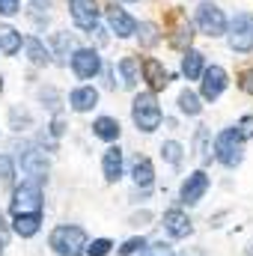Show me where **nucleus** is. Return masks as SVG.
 Segmentation results:
<instances>
[{
  "instance_id": "nucleus-1",
  "label": "nucleus",
  "mask_w": 253,
  "mask_h": 256,
  "mask_svg": "<svg viewBox=\"0 0 253 256\" xmlns=\"http://www.w3.org/2000/svg\"><path fill=\"white\" fill-rule=\"evenodd\" d=\"M86 244H90V236L78 224H60L48 236V248L57 256H86Z\"/></svg>"
},
{
  "instance_id": "nucleus-2",
  "label": "nucleus",
  "mask_w": 253,
  "mask_h": 256,
  "mask_svg": "<svg viewBox=\"0 0 253 256\" xmlns=\"http://www.w3.org/2000/svg\"><path fill=\"white\" fill-rule=\"evenodd\" d=\"M131 122H134L137 131H143V134H152V131L161 128L164 110H161L155 92L146 90V92H137V96H134V102H131Z\"/></svg>"
},
{
  "instance_id": "nucleus-3",
  "label": "nucleus",
  "mask_w": 253,
  "mask_h": 256,
  "mask_svg": "<svg viewBox=\"0 0 253 256\" xmlns=\"http://www.w3.org/2000/svg\"><path fill=\"white\" fill-rule=\"evenodd\" d=\"M212 155L218 164H224L226 170H236L244 161V140L236 134V128H224L214 134L212 140Z\"/></svg>"
},
{
  "instance_id": "nucleus-4",
  "label": "nucleus",
  "mask_w": 253,
  "mask_h": 256,
  "mask_svg": "<svg viewBox=\"0 0 253 256\" xmlns=\"http://www.w3.org/2000/svg\"><path fill=\"white\" fill-rule=\"evenodd\" d=\"M226 24H230V18L224 15V9H220L218 3L202 0V3L196 6V27H200L202 36L220 39V36H226Z\"/></svg>"
},
{
  "instance_id": "nucleus-5",
  "label": "nucleus",
  "mask_w": 253,
  "mask_h": 256,
  "mask_svg": "<svg viewBox=\"0 0 253 256\" xmlns=\"http://www.w3.org/2000/svg\"><path fill=\"white\" fill-rule=\"evenodd\" d=\"M226 42L236 54H253V15L236 12V18L226 24Z\"/></svg>"
},
{
  "instance_id": "nucleus-6",
  "label": "nucleus",
  "mask_w": 253,
  "mask_h": 256,
  "mask_svg": "<svg viewBox=\"0 0 253 256\" xmlns=\"http://www.w3.org/2000/svg\"><path fill=\"white\" fill-rule=\"evenodd\" d=\"M42 202H45V194H42V182L36 179H24L15 191H12V214H21V212H42Z\"/></svg>"
},
{
  "instance_id": "nucleus-7",
  "label": "nucleus",
  "mask_w": 253,
  "mask_h": 256,
  "mask_svg": "<svg viewBox=\"0 0 253 256\" xmlns=\"http://www.w3.org/2000/svg\"><path fill=\"white\" fill-rule=\"evenodd\" d=\"M226 86H230V74L224 66L212 63L202 68V74H200V98L202 102H218L226 92Z\"/></svg>"
},
{
  "instance_id": "nucleus-8",
  "label": "nucleus",
  "mask_w": 253,
  "mask_h": 256,
  "mask_svg": "<svg viewBox=\"0 0 253 256\" xmlns=\"http://www.w3.org/2000/svg\"><path fill=\"white\" fill-rule=\"evenodd\" d=\"M212 188V176L206 173V170H194L185 176V182H182V188H179V202L182 206H200L202 202V196L208 194Z\"/></svg>"
},
{
  "instance_id": "nucleus-9",
  "label": "nucleus",
  "mask_w": 253,
  "mask_h": 256,
  "mask_svg": "<svg viewBox=\"0 0 253 256\" xmlns=\"http://www.w3.org/2000/svg\"><path fill=\"white\" fill-rule=\"evenodd\" d=\"M68 15H72L74 27L84 30V33H92L102 21L98 0H68Z\"/></svg>"
},
{
  "instance_id": "nucleus-10",
  "label": "nucleus",
  "mask_w": 253,
  "mask_h": 256,
  "mask_svg": "<svg viewBox=\"0 0 253 256\" xmlns=\"http://www.w3.org/2000/svg\"><path fill=\"white\" fill-rule=\"evenodd\" d=\"M18 164H21V173H27L36 182H42L48 176V170H51V158L39 146H24L21 155H18Z\"/></svg>"
},
{
  "instance_id": "nucleus-11",
  "label": "nucleus",
  "mask_w": 253,
  "mask_h": 256,
  "mask_svg": "<svg viewBox=\"0 0 253 256\" xmlns=\"http://www.w3.org/2000/svg\"><path fill=\"white\" fill-rule=\"evenodd\" d=\"M68 66H72V72H74V78H80V80H92L98 72H102V57H98V51L96 48H74L72 51V57H68Z\"/></svg>"
},
{
  "instance_id": "nucleus-12",
  "label": "nucleus",
  "mask_w": 253,
  "mask_h": 256,
  "mask_svg": "<svg viewBox=\"0 0 253 256\" xmlns=\"http://www.w3.org/2000/svg\"><path fill=\"white\" fill-rule=\"evenodd\" d=\"M104 18H108V27H110V33H114L116 39H131L134 30H137V21L128 15L116 0L104 6Z\"/></svg>"
},
{
  "instance_id": "nucleus-13",
  "label": "nucleus",
  "mask_w": 253,
  "mask_h": 256,
  "mask_svg": "<svg viewBox=\"0 0 253 256\" xmlns=\"http://www.w3.org/2000/svg\"><path fill=\"white\" fill-rule=\"evenodd\" d=\"M140 78L149 84V92L167 90V84H170V72L164 68V63H161V60H155V57L140 60Z\"/></svg>"
},
{
  "instance_id": "nucleus-14",
  "label": "nucleus",
  "mask_w": 253,
  "mask_h": 256,
  "mask_svg": "<svg viewBox=\"0 0 253 256\" xmlns=\"http://www.w3.org/2000/svg\"><path fill=\"white\" fill-rule=\"evenodd\" d=\"M161 226H164V232L170 238H188L194 232V224H190L188 212H182V208H167L164 218H161Z\"/></svg>"
},
{
  "instance_id": "nucleus-15",
  "label": "nucleus",
  "mask_w": 253,
  "mask_h": 256,
  "mask_svg": "<svg viewBox=\"0 0 253 256\" xmlns=\"http://www.w3.org/2000/svg\"><path fill=\"white\" fill-rule=\"evenodd\" d=\"M96 104H98V90L92 84H80L68 92V108L74 114H90Z\"/></svg>"
},
{
  "instance_id": "nucleus-16",
  "label": "nucleus",
  "mask_w": 253,
  "mask_h": 256,
  "mask_svg": "<svg viewBox=\"0 0 253 256\" xmlns=\"http://www.w3.org/2000/svg\"><path fill=\"white\" fill-rule=\"evenodd\" d=\"M122 170H126V161H122V149H120V143H116V146H108L104 155H102V173H104V182H108V185L120 182V179H122Z\"/></svg>"
},
{
  "instance_id": "nucleus-17",
  "label": "nucleus",
  "mask_w": 253,
  "mask_h": 256,
  "mask_svg": "<svg viewBox=\"0 0 253 256\" xmlns=\"http://www.w3.org/2000/svg\"><path fill=\"white\" fill-rule=\"evenodd\" d=\"M131 182H134V191H152L155 185V167L146 155H137L131 161Z\"/></svg>"
},
{
  "instance_id": "nucleus-18",
  "label": "nucleus",
  "mask_w": 253,
  "mask_h": 256,
  "mask_svg": "<svg viewBox=\"0 0 253 256\" xmlns=\"http://www.w3.org/2000/svg\"><path fill=\"white\" fill-rule=\"evenodd\" d=\"M42 226V212H21V214H12V232L21 236V238H33Z\"/></svg>"
},
{
  "instance_id": "nucleus-19",
  "label": "nucleus",
  "mask_w": 253,
  "mask_h": 256,
  "mask_svg": "<svg viewBox=\"0 0 253 256\" xmlns=\"http://www.w3.org/2000/svg\"><path fill=\"white\" fill-rule=\"evenodd\" d=\"M21 48H24L21 30H15L12 24H0V54L3 57H15Z\"/></svg>"
},
{
  "instance_id": "nucleus-20",
  "label": "nucleus",
  "mask_w": 253,
  "mask_h": 256,
  "mask_svg": "<svg viewBox=\"0 0 253 256\" xmlns=\"http://www.w3.org/2000/svg\"><path fill=\"white\" fill-rule=\"evenodd\" d=\"M116 74L122 80V90H134L140 84V57H122L116 63Z\"/></svg>"
},
{
  "instance_id": "nucleus-21",
  "label": "nucleus",
  "mask_w": 253,
  "mask_h": 256,
  "mask_svg": "<svg viewBox=\"0 0 253 256\" xmlns=\"http://www.w3.org/2000/svg\"><path fill=\"white\" fill-rule=\"evenodd\" d=\"M120 120L116 116H98V120H92V137H98V140H104V143H116L120 140Z\"/></svg>"
},
{
  "instance_id": "nucleus-22",
  "label": "nucleus",
  "mask_w": 253,
  "mask_h": 256,
  "mask_svg": "<svg viewBox=\"0 0 253 256\" xmlns=\"http://www.w3.org/2000/svg\"><path fill=\"white\" fill-rule=\"evenodd\" d=\"M202 68H206V54H200V51H182V74L188 78V80H200V74H202Z\"/></svg>"
},
{
  "instance_id": "nucleus-23",
  "label": "nucleus",
  "mask_w": 253,
  "mask_h": 256,
  "mask_svg": "<svg viewBox=\"0 0 253 256\" xmlns=\"http://www.w3.org/2000/svg\"><path fill=\"white\" fill-rule=\"evenodd\" d=\"M24 48H27V60H30L33 66H39V68L51 66V51L45 48V42H42V39L30 36V39H24Z\"/></svg>"
},
{
  "instance_id": "nucleus-24",
  "label": "nucleus",
  "mask_w": 253,
  "mask_h": 256,
  "mask_svg": "<svg viewBox=\"0 0 253 256\" xmlns=\"http://www.w3.org/2000/svg\"><path fill=\"white\" fill-rule=\"evenodd\" d=\"M176 104H179V114H182V116H200V114H202V98H200V92H194L188 86L179 92Z\"/></svg>"
},
{
  "instance_id": "nucleus-25",
  "label": "nucleus",
  "mask_w": 253,
  "mask_h": 256,
  "mask_svg": "<svg viewBox=\"0 0 253 256\" xmlns=\"http://www.w3.org/2000/svg\"><path fill=\"white\" fill-rule=\"evenodd\" d=\"M134 36H137L140 48H155V45L161 42V27H158L155 21H140L137 30H134Z\"/></svg>"
},
{
  "instance_id": "nucleus-26",
  "label": "nucleus",
  "mask_w": 253,
  "mask_h": 256,
  "mask_svg": "<svg viewBox=\"0 0 253 256\" xmlns=\"http://www.w3.org/2000/svg\"><path fill=\"white\" fill-rule=\"evenodd\" d=\"M9 128L18 131V134H21V131H30V128H33V114H30L24 104H12V108H9Z\"/></svg>"
},
{
  "instance_id": "nucleus-27",
  "label": "nucleus",
  "mask_w": 253,
  "mask_h": 256,
  "mask_svg": "<svg viewBox=\"0 0 253 256\" xmlns=\"http://www.w3.org/2000/svg\"><path fill=\"white\" fill-rule=\"evenodd\" d=\"M161 158H164V164H170V167H182L185 146H182L179 140H164V143H161Z\"/></svg>"
},
{
  "instance_id": "nucleus-28",
  "label": "nucleus",
  "mask_w": 253,
  "mask_h": 256,
  "mask_svg": "<svg viewBox=\"0 0 253 256\" xmlns=\"http://www.w3.org/2000/svg\"><path fill=\"white\" fill-rule=\"evenodd\" d=\"M194 149H196V155L202 158V164H208V158H212V143H208V128L206 126H196V131H194Z\"/></svg>"
},
{
  "instance_id": "nucleus-29",
  "label": "nucleus",
  "mask_w": 253,
  "mask_h": 256,
  "mask_svg": "<svg viewBox=\"0 0 253 256\" xmlns=\"http://www.w3.org/2000/svg\"><path fill=\"white\" fill-rule=\"evenodd\" d=\"M39 102H42V108H48L51 114H60L63 96H60V90H54V86H42V90H39Z\"/></svg>"
},
{
  "instance_id": "nucleus-30",
  "label": "nucleus",
  "mask_w": 253,
  "mask_h": 256,
  "mask_svg": "<svg viewBox=\"0 0 253 256\" xmlns=\"http://www.w3.org/2000/svg\"><path fill=\"white\" fill-rule=\"evenodd\" d=\"M190 39H194V30H190L188 21H182V24H179V30H176V36L170 39V45H173V48H179V51H188Z\"/></svg>"
},
{
  "instance_id": "nucleus-31",
  "label": "nucleus",
  "mask_w": 253,
  "mask_h": 256,
  "mask_svg": "<svg viewBox=\"0 0 253 256\" xmlns=\"http://www.w3.org/2000/svg\"><path fill=\"white\" fill-rule=\"evenodd\" d=\"M0 182L3 185H12L15 182V158L0 152Z\"/></svg>"
},
{
  "instance_id": "nucleus-32",
  "label": "nucleus",
  "mask_w": 253,
  "mask_h": 256,
  "mask_svg": "<svg viewBox=\"0 0 253 256\" xmlns=\"http://www.w3.org/2000/svg\"><path fill=\"white\" fill-rule=\"evenodd\" d=\"M149 242L143 238V236H134V238H128V242H122V248L116 250V256H134V254H140L143 248H146Z\"/></svg>"
},
{
  "instance_id": "nucleus-33",
  "label": "nucleus",
  "mask_w": 253,
  "mask_h": 256,
  "mask_svg": "<svg viewBox=\"0 0 253 256\" xmlns=\"http://www.w3.org/2000/svg\"><path fill=\"white\" fill-rule=\"evenodd\" d=\"M110 250H114V242L110 238H92L86 244V256H108Z\"/></svg>"
},
{
  "instance_id": "nucleus-34",
  "label": "nucleus",
  "mask_w": 253,
  "mask_h": 256,
  "mask_svg": "<svg viewBox=\"0 0 253 256\" xmlns=\"http://www.w3.org/2000/svg\"><path fill=\"white\" fill-rule=\"evenodd\" d=\"M54 48H57V57H66L72 48H74V39H72V33H54Z\"/></svg>"
},
{
  "instance_id": "nucleus-35",
  "label": "nucleus",
  "mask_w": 253,
  "mask_h": 256,
  "mask_svg": "<svg viewBox=\"0 0 253 256\" xmlns=\"http://www.w3.org/2000/svg\"><path fill=\"white\" fill-rule=\"evenodd\" d=\"M232 128H236V134H238L244 143H248V140H253V114H244V116H242V120H238Z\"/></svg>"
},
{
  "instance_id": "nucleus-36",
  "label": "nucleus",
  "mask_w": 253,
  "mask_h": 256,
  "mask_svg": "<svg viewBox=\"0 0 253 256\" xmlns=\"http://www.w3.org/2000/svg\"><path fill=\"white\" fill-rule=\"evenodd\" d=\"M140 256H173V248L170 244H146L143 250H140Z\"/></svg>"
},
{
  "instance_id": "nucleus-37",
  "label": "nucleus",
  "mask_w": 253,
  "mask_h": 256,
  "mask_svg": "<svg viewBox=\"0 0 253 256\" xmlns=\"http://www.w3.org/2000/svg\"><path fill=\"white\" fill-rule=\"evenodd\" d=\"M238 86H242V92L253 96V66H250V68H244V72L238 74Z\"/></svg>"
},
{
  "instance_id": "nucleus-38",
  "label": "nucleus",
  "mask_w": 253,
  "mask_h": 256,
  "mask_svg": "<svg viewBox=\"0 0 253 256\" xmlns=\"http://www.w3.org/2000/svg\"><path fill=\"white\" fill-rule=\"evenodd\" d=\"M18 12H21V0H0V15L12 18V15H18Z\"/></svg>"
},
{
  "instance_id": "nucleus-39",
  "label": "nucleus",
  "mask_w": 253,
  "mask_h": 256,
  "mask_svg": "<svg viewBox=\"0 0 253 256\" xmlns=\"http://www.w3.org/2000/svg\"><path fill=\"white\" fill-rule=\"evenodd\" d=\"M63 131H66V122H63V116L60 114H54V122H51V128H48V134L57 140V137H63Z\"/></svg>"
},
{
  "instance_id": "nucleus-40",
  "label": "nucleus",
  "mask_w": 253,
  "mask_h": 256,
  "mask_svg": "<svg viewBox=\"0 0 253 256\" xmlns=\"http://www.w3.org/2000/svg\"><path fill=\"white\" fill-rule=\"evenodd\" d=\"M51 3H54V0H30V6H33L36 12H45V15H48V9H51Z\"/></svg>"
},
{
  "instance_id": "nucleus-41",
  "label": "nucleus",
  "mask_w": 253,
  "mask_h": 256,
  "mask_svg": "<svg viewBox=\"0 0 253 256\" xmlns=\"http://www.w3.org/2000/svg\"><path fill=\"white\" fill-rule=\"evenodd\" d=\"M6 238H9V226H6V220L0 214V248H6Z\"/></svg>"
},
{
  "instance_id": "nucleus-42",
  "label": "nucleus",
  "mask_w": 253,
  "mask_h": 256,
  "mask_svg": "<svg viewBox=\"0 0 253 256\" xmlns=\"http://www.w3.org/2000/svg\"><path fill=\"white\" fill-rule=\"evenodd\" d=\"M244 254H248V256H253V242L248 244V250H244Z\"/></svg>"
},
{
  "instance_id": "nucleus-43",
  "label": "nucleus",
  "mask_w": 253,
  "mask_h": 256,
  "mask_svg": "<svg viewBox=\"0 0 253 256\" xmlns=\"http://www.w3.org/2000/svg\"><path fill=\"white\" fill-rule=\"evenodd\" d=\"M0 92H3V74H0Z\"/></svg>"
},
{
  "instance_id": "nucleus-44",
  "label": "nucleus",
  "mask_w": 253,
  "mask_h": 256,
  "mask_svg": "<svg viewBox=\"0 0 253 256\" xmlns=\"http://www.w3.org/2000/svg\"><path fill=\"white\" fill-rule=\"evenodd\" d=\"M126 3H134V0H126Z\"/></svg>"
}]
</instances>
